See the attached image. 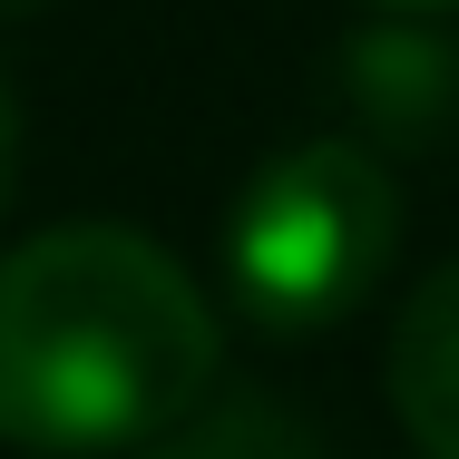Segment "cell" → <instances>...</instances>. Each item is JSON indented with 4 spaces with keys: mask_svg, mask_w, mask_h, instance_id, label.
<instances>
[{
    "mask_svg": "<svg viewBox=\"0 0 459 459\" xmlns=\"http://www.w3.org/2000/svg\"><path fill=\"white\" fill-rule=\"evenodd\" d=\"M147 459H323V440L283 401H225V411L195 401L186 420H167L147 440Z\"/></svg>",
    "mask_w": 459,
    "mask_h": 459,
    "instance_id": "277c9868",
    "label": "cell"
},
{
    "mask_svg": "<svg viewBox=\"0 0 459 459\" xmlns=\"http://www.w3.org/2000/svg\"><path fill=\"white\" fill-rule=\"evenodd\" d=\"M215 352V303L157 235L59 225L0 255V440L20 450H147L205 401Z\"/></svg>",
    "mask_w": 459,
    "mask_h": 459,
    "instance_id": "6da1fadb",
    "label": "cell"
},
{
    "mask_svg": "<svg viewBox=\"0 0 459 459\" xmlns=\"http://www.w3.org/2000/svg\"><path fill=\"white\" fill-rule=\"evenodd\" d=\"M49 0H0V30H20V20H39Z\"/></svg>",
    "mask_w": 459,
    "mask_h": 459,
    "instance_id": "8992f818",
    "label": "cell"
},
{
    "mask_svg": "<svg viewBox=\"0 0 459 459\" xmlns=\"http://www.w3.org/2000/svg\"><path fill=\"white\" fill-rule=\"evenodd\" d=\"M401 245V186L352 137L264 157L225 215V293L264 342H323L362 313Z\"/></svg>",
    "mask_w": 459,
    "mask_h": 459,
    "instance_id": "7a4b0ae2",
    "label": "cell"
},
{
    "mask_svg": "<svg viewBox=\"0 0 459 459\" xmlns=\"http://www.w3.org/2000/svg\"><path fill=\"white\" fill-rule=\"evenodd\" d=\"M381 10H459V0H381Z\"/></svg>",
    "mask_w": 459,
    "mask_h": 459,
    "instance_id": "52a82bcc",
    "label": "cell"
},
{
    "mask_svg": "<svg viewBox=\"0 0 459 459\" xmlns=\"http://www.w3.org/2000/svg\"><path fill=\"white\" fill-rule=\"evenodd\" d=\"M381 391L420 459H459V255L401 293L381 333Z\"/></svg>",
    "mask_w": 459,
    "mask_h": 459,
    "instance_id": "3957f363",
    "label": "cell"
},
{
    "mask_svg": "<svg viewBox=\"0 0 459 459\" xmlns=\"http://www.w3.org/2000/svg\"><path fill=\"white\" fill-rule=\"evenodd\" d=\"M10 186H20V98L0 79V215H10Z\"/></svg>",
    "mask_w": 459,
    "mask_h": 459,
    "instance_id": "5b68a950",
    "label": "cell"
}]
</instances>
